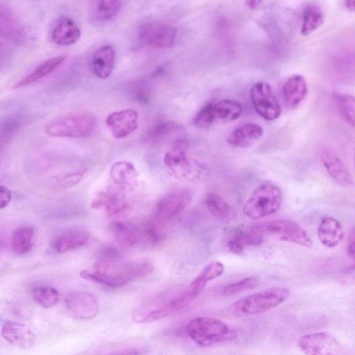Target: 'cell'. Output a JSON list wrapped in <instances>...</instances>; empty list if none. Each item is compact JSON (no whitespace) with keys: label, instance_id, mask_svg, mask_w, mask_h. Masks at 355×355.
<instances>
[{"label":"cell","instance_id":"cell-7","mask_svg":"<svg viewBox=\"0 0 355 355\" xmlns=\"http://www.w3.org/2000/svg\"><path fill=\"white\" fill-rule=\"evenodd\" d=\"M242 110L241 105L234 100L211 102L197 113L193 123L199 128H208L218 123H227L237 119Z\"/></svg>","mask_w":355,"mask_h":355},{"label":"cell","instance_id":"cell-12","mask_svg":"<svg viewBox=\"0 0 355 355\" xmlns=\"http://www.w3.org/2000/svg\"><path fill=\"white\" fill-rule=\"evenodd\" d=\"M139 40L148 46L164 49L171 47L176 37L175 28L159 21H147L139 28Z\"/></svg>","mask_w":355,"mask_h":355},{"label":"cell","instance_id":"cell-15","mask_svg":"<svg viewBox=\"0 0 355 355\" xmlns=\"http://www.w3.org/2000/svg\"><path fill=\"white\" fill-rule=\"evenodd\" d=\"M138 113L132 109H125L110 114L105 120L107 126L116 139H123L138 127Z\"/></svg>","mask_w":355,"mask_h":355},{"label":"cell","instance_id":"cell-28","mask_svg":"<svg viewBox=\"0 0 355 355\" xmlns=\"http://www.w3.org/2000/svg\"><path fill=\"white\" fill-rule=\"evenodd\" d=\"M66 56L58 55L49 58L39 64L29 74L20 79L15 85V89L26 87L35 83L56 69L65 60Z\"/></svg>","mask_w":355,"mask_h":355},{"label":"cell","instance_id":"cell-31","mask_svg":"<svg viewBox=\"0 0 355 355\" xmlns=\"http://www.w3.org/2000/svg\"><path fill=\"white\" fill-rule=\"evenodd\" d=\"M324 21L322 9L315 4L306 6L302 16L301 33L308 35L321 26Z\"/></svg>","mask_w":355,"mask_h":355},{"label":"cell","instance_id":"cell-26","mask_svg":"<svg viewBox=\"0 0 355 355\" xmlns=\"http://www.w3.org/2000/svg\"><path fill=\"white\" fill-rule=\"evenodd\" d=\"M110 174L114 183L122 189L135 185L139 177L135 166L126 161H118L114 163Z\"/></svg>","mask_w":355,"mask_h":355},{"label":"cell","instance_id":"cell-38","mask_svg":"<svg viewBox=\"0 0 355 355\" xmlns=\"http://www.w3.org/2000/svg\"><path fill=\"white\" fill-rule=\"evenodd\" d=\"M257 284L258 281L255 277H245L224 286L222 289V293L224 295H232L254 288Z\"/></svg>","mask_w":355,"mask_h":355},{"label":"cell","instance_id":"cell-37","mask_svg":"<svg viewBox=\"0 0 355 355\" xmlns=\"http://www.w3.org/2000/svg\"><path fill=\"white\" fill-rule=\"evenodd\" d=\"M263 234L254 227L248 230L238 228L234 232L233 239L244 247L245 245H258L263 242Z\"/></svg>","mask_w":355,"mask_h":355},{"label":"cell","instance_id":"cell-18","mask_svg":"<svg viewBox=\"0 0 355 355\" xmlns=\"http://www.w3.org/2000/svg\"><path fill=\"white\" fill-rule=\"evenodd\" d=\"M320 159L328 174L343 187L354 184L353 179L340 159L331 150L324 148L320 153Z\"/></svg>","mask_w":355,"mask_h":355},{"label":"cell","instance_id":"cell-6","mask_svg":"<svg viewBox=\"0 0 355 355\" xmlns=\"http://www.w3.org/2000/svg\"><path fill=\"white\" fill-rule=\"evenodd\" d=\"M290 295L285 288H270L245 296L234 303V309L246 315L268 311L284 302Z\"/></svg>","mask_w":355,"mask_h":355},{"label":"cell","instance_id":"cell-1","mask_svg":"<svg viewBox=\"0 0 355 355\" xmlns=\"http://www.w3.org/2000/svg\"><path fill=\"white\" fill-rule=\"evenodd\" d=\"M154 270L149 262H125L123 257L114 260L96 259L89 270L80 272L82 278L95 282L112 288H118L129 282L146 277Z\"/></svg>","mask_w":355,"mask_h":355},{"label":"cell","instance_id":"cell-48","mask_svg":"<svg viewBox=\"0 0 355 355\" xmlns=\"http://www.w3.org/2000/svg\"><path fill=\"white\" fill-rule=\"evenodd\" d=\"M344 4L347 9L355 12V0H344Z\"/></svg>","mask_w":355,"mask_h":355},{"label":"cell","instance_id":"cell-10","mask_svg":"<svg viewBox=\"0 0 355 355\" xmlns=\"http://www.w3.org/2000/svg\"><path fill=\"white\" fill-rule=\"evenodd\" d=\"M250 99L256 112L267 121L279 118L281 105L270 85L264 81L254 83L250 88Z\"/></svg>","mask_w":355,"mask_h":355},{"label":"cell","instance_id":"cell-2","mask_svg":"<svg viewBox=\"0 0 355 355\" xmlns=\"http://www.w3.org/2000/svg\"><path fill=\"white\" fill-rule=\"evenodd\" d=\"M187 332L198 345L207 347L236 339V333L225 322L210 317H198L187 325Z\"/></svg>","mask_w":355,"mask_h":355},{"label":"cell","instance_id":"cell-19","mask_svg":"<svg viewBox=\"0 0 355 355\" xmlns=\"http://www.w3.org/2000/svg\"><path fill=\"white\" fill-rule=\"evenodd\" d=\"M110 230L116 242L124 247L132 248L143 241L141 227L135 223L114 221Z\"/></svg>","mask_w":355,"mask_h":355},{"label":"cell","instance_id":"cell-14","mask_svg":"<svg viewBox=\"0 0 355 355\" xmlns=\"http://www.w3.org/2000/svg\"><path fill=\"white\" fill-rule=\"evenodd\" d=\"M64 303L69 311L80 319L94 318L98 311V304L96 297L87 292L70 293L65 296Z\"/></svg>","mask_w":355,"mask_h":355},{"label":"cell","instance_id":"cell-11","mask_svg":"<svg viewBox=\"0 0 355 355\" xmlns=\"http://www.w3.org/2000/svg\"><path fill=\"white\" fill-rule=\"evenodd\" d=\"M191 198V191L186 188L176 189L168 192L155 205V220L165 223L172 220L189 205Z\"/></svg>","mask_w":355,"mask_h":355},{"label":"cell","instance_id":"cell-23","mask_svg":"<svg viewBox=\"0 0 355 355\" xmlns=\"http://www.w3.org/2000/svg\"><path fill=\"white\" fill-rule=\"evenodd\" d=\"M282 92L286 105L290 108L297 107L307 94L305 78L300 74L291 76L284 83Z\"/></svg>","mask_w":355,"mask_h":355},{"label":"cell","instance_id":"cell-24","mask_svg":"<svg viewBox=\"0 0 355 355\" xmlns=\"http://www.w3.org/2000/svg\"><path fill=\"white\" fill-rule=\"evenodd\" d=\"M318 237L320 243L327 248L337 246L345 236L341 223L331 216L324 217L318 227Z\"/></svg>","mask_w":355,"mask_h":355},{"label":"cell","instance_id":"cell-9","mask_svg":"<svg viewBox=\"0 0 355 355\" xmlns=\"http://www.w3.org/2000/svg\"><path fill=\"white\" fill-rule=\"evenodd\" d=\"M188 141L184 139L175 140L164 157V163L176 178L193 180L199 174L198 167L189 158Z\"/></svg>","mask_w":355,"mask_h":355},{"label":"cell","instance_id":"cell-49","mask_svg":"<svg viewBox=\"0 0 355 355\" xmlns=\"http://www.w3.org/2000/svg\"><path fill=\"white\" fill-rule=\"evenodd\" d=\"M354 166H355V157H354Z\"/></svg>","mask_w":355,"mask_h":355},{"label":"cell","instance_id":"cell-47","mask_svg":"<svg viewBox=\"0 0 355 355\" xmlns=\"http://www.w3.org/2000/svg\"><path fill=\"white\" fill-rule=\"evenodd\" d=\"M263 0H245V5L251 10L257 8L262 3Z\"/></svg>","mask_w":355,"mask_h":355},{"label":"cell","instance_id":"cell-41","mask_svg":"<svg viewBox=\"0 0 355 355\" xmlns=\"http://www.w3.org/2000/svg\"><path fill=\"white\" fill-rule=\"evenodd\" d=\"M20 122L18 119L10 117L3 121L1 124V139L13 135L19 128Z\"/></svg>","mask_w":355,"mask_h":355},{"label":"cell","instance_id":"cell-3","mask_svg":"<svg viewBox=\"0 0 355 355\" xmlns=\"http://www.w3.org/2000/svg\"><path fill=\"white\" fill-rule=\"evenodd\" d=\"M96 123V117L91 113L72 112L49 121L44 131L51 137L80 138L89 135Z\"/></svg>","mask_w":355,"mask_h":355},{"label":"cell","instance_id":"cell-43","mask_svg":"<svg viewBox=\"0 0 355 355\" xmlns=\"http://www.w3.org/2000/svg\"><path fill=\"white\" fill-rule=\"evenodd\" d=\"M132 96L139 103H146L148 100V90L141 86H137L132 89Z\"/></svg>","mask_w":355,"mask_h":355},{"label":"cell","instance_id":"cell-16","mask_svg":"<svg viewBox=\"0 0 355 355\" xmlns=\"http://www.w3.org/2000/svg\"><path fill=\"white\" fill-rule=\"evenodd\" d=\"M93 209H103L109 216L128 213L131 209L130 200L123 193L113 191L98 193L92 202Z\"/></svg>","mask_w":355,"mask_h":355},{"label":"cell","instance_id":"cell-40","mask_svg":"<svg viewBox=\"0 0 355 355\" xmlns=\"http://www.w3.org/2000/svg\"><path fill=\"white\" fill-rule=\"evenodd\" d=\"M87 168H82L73 172L69 173L58 178L56 187L61 189H66L76 184L85 175Z\"/></svg>","mask_w":355,"mask_h":355},{"label":"cell","instance_id":"cell-45","mask_svg":"<svg viewBox=\"0 0 355 355\" xmlns=\"http://www.w3.org/2000/svg\"><path fill=\"white\" fill-rule=\"evenodd\" d=\"M227 245L230 251L236 254H241L244 251V246L233 239L227 242Z\"/></svg>","mask_w":355,"mask_h":355},{"label":"cell","instance_id":"cell-22","mask_svg":"<svg viewBox=\"0 0 355 355\" xmlns=\"http://www.w3.org/2000/svg\"><path fill=\"white\" fill-rule=\"evenodd\" d=\"M115 57V49L110 44H105L97 49L91 60L93 73L101 79L107 78L112 72Z\"/></svg>","mask_w":355,"mask_h":355},{"label":"cell","instance_id":"cell-20","mask_svg":"<svg viewBox=\"0 0 355 355\" xmlns=\"http://www.w3.org/2000/svg\"><path fill=\"white\" fill-rule=\"evenodd\" d=\"M81 32L76 23L71 18L62 17L54 24L51 32V40L60 46L75 44L80 37Z\"/></svg>","mask_w":355,"mask_h":355},{"label":"cell","instance_id":"cell-29","mask_svg":"<svg viewBox=\"0 0 355 355\" xmlns=\"http://www.w3.org/2000/svg\"><path fill=\"white\" fill-rule=\"evenodd\" d=\"M224 272V265L218 261H213L200 272L191 283L189 291L198 297L208 282L220 277Z\"/></svg>","mask_w":355,"mask_h":355},{"label":"cell","instance_id":"cell-36","mask_svg":"<svg viewBox=\"0 0 355 355\" xmlns=\"http://www.w3.org/2000/svg\"><path fill=\"white\" fill-rule=\"evenodd\" d=\"M336 104L343 119L355 126V97L349 94H340L336 97Z\"/></svg>","mask_w":355,"mask_h":355},{"label":"cell","instance_id":"cell-8","mask_svg":"<svg viewBox=\"0 0 355 355\" xmlns=\"http://www.w3.org/2000/svg\"><path fill=\"white\" fill-rule=\"evenodd\" d=\"M263 235L311 248L313 241L306 232L297 223L287 219H277L254 226Z\"/></svg>","mask_w":355,"mask_h":355},{"label":"cell","instance_id":"cell-27","mask_svg":"<svg viewBox=\"0 0 355 355\" xmlns=\"http://www.w3.org/2000/svg\"><path fill=\"white\" fill-rule=\"evenodd\" d=\"M0 28L3 37L15 42L24 41L28 33L12 13L3 7L1 10Z\"/></svg>","mask_w":355,"mask_h":355},{"label":"cell","instance_id":"cell-42","mask_svg":"<svg viewBox=\"0 0 355 355\" xmlns=\"http://www.w3.org/2000/svg\"><path fill=\"white\" fill-rule=\"evenodd\" d=\"M340 278L345 284H355V263L343 268L340 272Z\"/></svg>","mask_w":355,"mask_h":355},{"label":"cell","instance_id":"cell-25","mask_svg":"<svg viewBox=\"0 0 355 355\" xmlns=\"http://www.w3.org/2000/svg\"><path fill=\"white\" fill-rule=\"evenodd\" d=\"M263 133V129L260 125L248 123L235 128L229 135L227 141L232 146L248 148L257 141Z\"/></svg>","mask_w":355,"mask_h":355},{"label":"cell","instance_id":"cell-46","mask_svg":"<svg viewBox=\"0 0 355 355\" xmlns=\"http://www.w3.org/2000/svg\"><path fill=\"white\" fill-rule=\"evenodd\" d=\"M347 252L349 257L355 258V229L352 232L347 240Z\"/></svg>","mask_w":355,"mask_h":355},{"label":"cell","instance_id":"cell-5","mask_svg":"<svg viewBox=\"0 0 355 355\" xmlns=\"http://www.w3.org/2000/svg\"><path fill=\"white\" fill-rule=\"evenodd\" d=\"M196 298L197 297L187 290L184 293L165 302H146L133 311L132 320L135 323L159 320L183 309Z\"/></svg>","mask_w":355,"mask_h":355},{"label":"cell","instance_id":"cell-34","mask_svg":"<svg viewBox=\"0 0 355 355\" xmlns=\"http://www.w3.org/2000/svg\"><path fill=\"white\" fill-rule=\"evenodd\" d=\"M34 300L45 309L55 306L59 300V293L53 287L49 286H39L32 291Z\"/></svg>","mask_w":355,"mask_h":355},{"label":"cell","instance_id":"cell-33","mask_svg":"<svg viewBox=\"0 0 355 355\" xmlns=\"http://www.w3.org/2000/svg\"><path fill=\"white\" fill-rule=\"evenodd\" d=\"M180 128V125L171 121L157 123L146 133L145 141L150 144H157L164 140Z\"/></svg>","mask_w":355,"mask_h":355},{"label":"cell","instance_id":"cell-4","mask_svg":"<svg viewBox=\"0 0 355 355\" xmlns=\"http://www.w3.org/2000/svg\"><path fill=\"white\" fill-rule=\"evenodd\" d=\"M283 194L272 182L259 185L245 202L243 214L251 219H259L276 212L281 207Z\"/></svg>","mask_w":355,"mask_h":355},{"label":"cell","instance_id":"cell-13","mask_svg":"<svg viewBox=\"0 0 355 355\" xmlns=\"http://www.w3.org/2000/svg\"><path fill=\"white\" fill-rule=\"evenodd\" d=\"M297 346L304 354L308 355H334L343 351L337 339L327 332L304 335L299 339Z\"/></svg>","mask_w":355,"mask_h":355},{"label":"cell","instance_id":"cell-30","mask_svg":"<svg viewBox=\"0 0 355 355\" xmlns=\"http://www.w3.org/2000/svg\"><path fill=\"white\" fill-rule=\"evenodd\" d=\"M35 239V230L33 226L26 225L16 229L11 236L10 247L17 254L28 253L33 248Z\"/></svg>","mask_w":355,"mask_h":355},{"label":"cell","instance_id":"cell-44","mask_svg":"<svg viewBox=\"0 0 355 355\" xmlns=\"http://www.w3.org/2000/svg\"><path fill=\"white\" fill-rule=\"evenodd\" d=\"M1 192V204L0 208L2 209L8 206L11 200V192L5 186L1 185L0 189Z\"/></svg>","mask_w":355,"mask_h":355},{"label":"cell","instance_id":"cell-39","mask_svg":"<svg viewBox=\"0 0 355 355\" xmlns=\"http://www.w3.org/2000/svg\"><path fill=\"white\" fill-rule=\"evenodd\" d=\"M143 241L151 245L159 243L162 239V234L157 226L151 221H147L141 225ZM142 241V242H143Z\"/></svg>","mask_w":355,"mask_h":355},{"label":"cell","instance_id":"cell-21","mask_svg":"<svg viewBox=\"0 0 355 355\" xmlns=\"http://www.w3.org/2000/svg\"><path fill=\"white\" fill-rule=\"evenodd\" d=\"M89 241L88 233L81 229L65 231L57 235L52 241L53 250L59 254L79 249Z\"/></svg>","mask_w":355,"mask_h":355},{"label":"cell","instance_id":"cell-17","mask_svg":"<svg viewBox=\"0 0 355 355\" xmlns=\"http://www.w3.org/2000/svg\"><path fill=\"white\" fill-rule=\"evenodd\" d=\"M2 337L10 345L28 349L35 343V335L26 324L18 322H6L1 328Z\"/></svg>","mask_w":355,"mask_h":355},{"label":"cell","instance_id":"cell-35","mask_svg":"<svg viewBox=\"0 0 355 355\" xmlns=\"http://www.w3.org/2000/svg\"><path fill=\"white\" fill-rule=\"evenodd\" d=\"M122 8V0H98L95 8L96 19L107 21L115 17Z\"/></svg>","mask_w":355,"mask_h":355},{"label":"cell","instance_id":"cell-32","mask_svg":"<svg viewBox=\"0 0 355 355\" xmlns=\"http://www.w3.org/2000/svg\"><path fill=\"white\" fill-rule=\"evenodd\" d=\"M205 204L209 212L221 220H227L230 216V205L220 195L209 193L205 198Z\"/></svg>","mask_w":355,"mask_h":355}]
</instances>
